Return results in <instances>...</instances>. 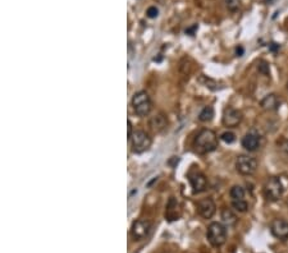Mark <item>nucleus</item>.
Here are the masks:
<instances>
[{"label": "nucleus", "mask_w": 288, "mask_h": 253, "mask_svg": "<svg viewBox=\"0 0 288 253\" xmlns=\"http://www.w3.org/2000/svg\"><path fill=\"white\" fill-rule=\"evenodd\" d=\"M193 147L197 154H209L218 147V136L216 132L210 129H203L197 133L196 138L193 141Z\"/></svg>", "instance_id": "nucleus-1"}, {"label": "nucleus", "mask_w": 288, "mask_h": 253, "mask_svg": "<svg viewBox=\"0 0 288 253\" xmlns=\"http://www.w3.org/2000/svg\"><path fill=\"white\" fill-rule=\"evenodd\" d=\"M132 108L133 111L139 117H146L150 114L152 109V102L150 98L149 94L146 91L136 92L132 97Z\"/></svg>", "instance_id": "nucleus-2"}, {"label": "nucleus", "mask_w": 288, "mask_h": 253, "mask_svg": "<svg viewBox=\"0 0 288 253\" xmlns=\"http://www.w3.org/2000/svg\"><path fill=\"white\" fill-rule=\"evenodd\" d=\"M128 138L131 142V149L135 154H143L147 151L152 145L151 137L144 130H135Z\"/></svg>", "instance_id": "nucleus-3"}, {"label": "nucleus", "mask_w": 288, "mask_h": 253, "mask_svg": "<svg viewBox=\"0 0 288 253\" xmlns=\"http://www.w3.org/2000/svg\"><path fill=\"white\" fill-rule=\"evenodd\" d=\"M206 238L213 247H220L227 241V229L220 222H212L208 226Z\"/></svg>", "instance_id": "nucleus-4"}, {"label": "nucleus", "mask_w": 288, "mask_h": 253, "mask_svg": "<svg viewBox=\"0 0 288 253\" xmlns=\"http://www.w3.org/2000/svg\"><path fill=\"white\" fill-rule=\"evenodd\" d=\"M283 190H285V188H283L282 182L279 181L278 178L273 177L269 178L264 186V196L270 202H276V201L281 199Z\"/></svg>", "instance_id": "nucleus-5"}, {"label": "nucleus", "mask_w": 288, "mask_h": 253, "mask_svg": "<svg viewBox=\"0 0 288 253\" xmlns=\"http://www.w3.org/2000/svg\"><path fill=\"white\" fill-rule=\"evenodd\" d=\"M236 169L240 174L246 175V177L253 175L257 170L256 158L249 155H240L236 160Z\"/></svg>", "instance_id": "nucleus-6"}, {"label": "nucleus", "mask_w": 288, "mask_h": 253, "mask_svg": "<svg viewBox=\"0 0 288 253\" xmlns=\"http://www.w3.org/2000/svg\"><path fill=\"white\" fill-rule=\"evenodd\" d=\"M151 229L152 225L149 220H145V219L136 220L132 224V228H131V235H132L133 241H143V239L147 238Z\"/></svg>", "instance_id": "nucleus-7"}, {"label": "nucleus", "mask_w": 288, "mask_h": 253, "mask_svg": "<svg viewBox=\"0 0 288 253\" xmlns=\"http://www.w3.org/2000/svg\"><path fill=\"white\" fill-rule=\"evenodd\" d=\"M222 122L228 128H236L242 122V113L240 110H237V109L228 106V108L224 109Z\"/></svg>", "instance_id": "nucleus-8"}, {"label": "nucleus", "mask_w": 288, "mask_h": 253, "mask_svg": "<svg viewBox=\"0 0 288 253\" xmlns=\"http://www.w3.org/2000/svg\"><path fill=\"white\" fill-rule=\"evenodd\" d=\"M188 179H190L193 193H196V194L197 193L204 192L206 190V187H208V181H206L205 175L203 173H200V171H191L190 175H188Z\"/></svg>", "instance_id": "nucleus-9"}, {"label": "nucleus", "mask_w": 288, "mask_h": 253, "mask_svg": "<svg viewBox=\"0 0 288 253\" xmlns=\"http://www.w3.org/2000/svg\"><path fill=\"white\" fill-rule=\"evenodd\" d=\"M216 203L212 198H204L200 199L197 202V212L200 216H203L204 219H210L216 214Z\"/></svg>", "instance_id": "nucleus-10"}, {"label": "nucleus", "mask_w": 288, "mask_h": 253, "mask_svg": "<svg viewBox=\"0 0 288 253\" xmlns=\"http://www.w3.org/2000/svg\"><path fill=\"white\" fill-rule=\"evenodd\" d=\"M270 231L278 239H287L288 238V222L282 219H274L270 224Z\"/></svg>", "instance_id": "nucleus-11"}, {"label": "nucleus", "mask_w": 288, "mask_h": 253, "mask_svg": "<svg viewBox=\"0 0 288 253\" xmlns=\"http://www.w3.org/2000/svg\"><path fill=\"white\" fill-rule=\"evenodd\" d=\"M260 143H261V138H260L259 134H257L256 132H253V130H251V132H249L247 134H245V137L242 138V147L250 152L259 150Z\"/></svg>", "instance_id": "nucleus-12"}, {"label": "nucleus", "mask_w": 288, "mask_h": 253, "mask_svg": "<svg viewBox=\"0 0 288 253\" xmlns=\"http://www.w3.org/2000/svg\"><path fill=\"white\" fill-rule=\"evenodd\" d=\"M168 126V121L164 114H156L150 119V128L152 132L160 133L167 128Z\"/></svg>", "instance_id": "nucleus-13"}, {"label": "nucleus", "mask_w": 288, "mask_h": 253, "mask_svg": "<svg viewBox=\"0 0 288 253\" xmlns=\"http://www.w3.org/2000/svg\"><path fill=\"white\" fill-rule=\"evenodd\" d=\"M180 216V210L178 203L176 202V199L172 198L169 201L168 206H167V211H165V218L168 221H174V220H178V218Z\"/></svg>", "instance_id": "nucleus-14"}, {"label": "nucleus", "mask_w": 288, "mask_h": 253, "mask_svg": "<svg viewBox=\"0 0 288 253\" xmlns=\"http://www.w3.org/2000/svg\"><path fill=\"white\" fill-rule=\"evenodd\" d=\"M279 98L277 97V95L274 94H270V95H266L265 97L261 100L260 105H261V108L266 111H272V110H277L279 106Z\"/></svg>", "instance_id": "nucleus-15"}, {"label": "nucleus", "mask_w": 288, "mask_h": 253, "mask_svg": "<svg viewBox=\"0 0 288 253\" xmlns=\"http://www.w3.org/2000/svg\"><path fill=\"white\" fill-rule=\"evenodd\" d=\"M220 218H222V222L225 226H233L237 222V216L234 215V212L229 209H223Z\"/></svg>", "instance_id": "nucleus-16"}, {"label": "nucleus", "mask_w": 288, "mask_h": 253, "mask_svg": "<svg viewBox=\"0 0 288 253\" xmlns=\"http://www.w3.org/2000/svg\"><path fill=\"white\" fill-rule=\"evenodd\" d=\"M229 196H231L232 201H238V199H244L245 197V190L241 186H233L229 190Z\"/></svg>", "instance_id": "nucleus-17"}, {"label": "nucleus", "mask_w": 288, "mask_h": 253, "mask_svg": "<svg viewBox=\"0 0 288 253\" xmlns=\"http://www.w3.org/2000/svg\"><path fill=\"white\" fill-rule=\"evenodd\" d=\"M213 117H214V110H213L212 106H205L199 114V121L206 123V122L212 121Z\"/></svg>", "instance_id": "nucleus-18"}, {"label": "nucleus", "mask_w": 288, "mask_h": 253, "mask_svg": "<svg viewBox=\"0 0 288 253\" xmlns=\"http://www.w3.org/2000/svg\"><path fill=\"white\" fill-rule=\"evenodd\" d=\"M232 207L238 212H246L247 209H249V205L244 199H238V201H232Z\"/></svg>", "instance_id": "nucleus-19"}, {"label": "nucleus", "mask_w": 288, "mask_h": 253, "mask_svg": "<svg viewBox=\"0 0 288 253\" xmlns=\"http://www.w3.org/2000/svg\"><path fill=\"white\" fill-rule=\"evenodd\" d=\"M223 3L227 6V9L231 10V12H236L240 8L241 0H223Z\"/></svg>", "instance_id": "nucleus-20"}, {"label": "nucleus", "mask_w": 288, "mask_h": 253, "mask_svg": "<svg viewBox=\"0 0 288 253\" xmlns=\"http://www.w3.org/2000/svg\"><path fill=\"white\" fill-rule=\"evenodd\" d=\"M220 139L225 143H233L234 141H236V136H234V133L232 132H224L222 136H220Z\"/></svg>", "instance_id": "nucleus-21"}, {"label": "nucleus", "mask_w": 288, "mask_h": 253, "mask_svg": "<svg viewBox=\"0 0 288 253\" xmlns=\"http://www.w3.org/2000/svg\"><path fill=\"white\" fill-rule=\"evenodd\" d=\"M278 146L283 155H285L286 158H288V139H282V141L278 143Z\"/></svg>", "instance_id": "nucleus-22"}, {"label": "nucleus", "mask_w": 288, "mask_h": 253, "mask_svg": "<svg viewBox=\"0 0 288 253\" xmlns=\"http://www.w3.org/2000/svg\"><path fill=\"white\" fill-rule=\"evenodd\" d=\"M159 14V10L156 6H150L149 9H147V17L149 18H156Z\"/></svg>", "instance_id": "nucleus-23"}, {"label": "nucleus", "mask_w": 288, "mask_h": 253, "mask_svg": "<svg viewBox=\"0 0 288 253\" xmlns=\"http://www.w3.org/2000/svg\"><path fill=\"white\" fill-rule=\"evenodd\" d=\"M259 70L263 73V74H269V65H268L265 62H263V63H261V65L259 66Z\"/></svg>", "instance_id": "nucleus-24"}, {"label": "nucleus", "mask_w": 288, "mask_h": 253, "mask_svg": "<svg viewBox=\"0 0 288 253\" xmlns=\"http://www.w3.org/2000/svg\"><path fill=\"white\" fill-rule=\"evenodd\" d=\"M276 1H277V0H264V3L268 4V5H272V4H274Z\"/></svg>", "instance_id": "nucleus-25"}, {"label": "nucleus", "mask_w": 288, "mask_h": 253, "mask_svg": "<svg viewBox=\"0 0 288 253\" xmlns=\"http://www.w3.org/2000/svg\"><path fill=\"white\" fill-rule=\"evenodd\" d=\"M287 89H288V83H287Z\"/></svg>", "instance_id": "nucleus-26"}]
</instances>
